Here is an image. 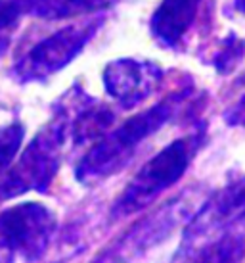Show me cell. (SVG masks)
I'll return each instance as SVG.
<instances>
[{"label":"cell","instance_id":"obj_1","mask_svg":"<svg viewBox=\"0 0 245 263\" xmlns=\"http://www.w3.org/2000/svg\"><path fill=\"white\" fill-rule=\"evenodd\" d=\"M176 102L178 96H169L163 102L155 104L148 111L132 116L109 135L98 139L90 152L80 160L77 179L80 183H96L119 171L134 156L138 146L171 119Z\"/></svg>","mask_w":245,"mask_h":263},{"label":"cell","instance_id":"obj_2","mask_svg":"<svg viewBox=\"0 0 245 263\" xmlns=\"http://www.w3.org/2000/svg\"><path fill=\"white\" fill-rule=\"evenodd\" d=\"M197 148L199 137L188 135L171 142L152 160L146 161L144 167L130 179V183L119 194L113 205V215L117 213V217H125L140 212L152 204L161 192L178 183L194 160Z\"/></svg>","mask_w":245,"mask_h":263},{"label":"cell","instance_id":"obj_3","mask_svg":"<svg viewBox=\"0 0 245 263\" xmlns=\"http://www.w3.org/2000/svg\"><path fill=\"white\" fill-rule=\"evenodd\" d=\"M64 142L62 125H48L31 140L14 167L0 183V202L40 189L52 181L59 165V146Z\"/></svg>","mask_w":245,"mask_h":263},{"label":"cell","instance_id":"obj_4","mask_svg":"<svg viewBox=\"0 0 245 263\" xmlns=\"http://www.w3.org/2000/svg\"><path fill=\"white\" fill-rule=\"evenodd\" d=\"M96 27L98 22L75 23L46 37L36 46H33L25 54V58L17 64L15 67L17 75L25 81L50 77L52 73L67 66L85 48V44L96 33Z\"/></svg>","mask_w":245,"mask_h":263},{"label":"cell","instance_id":"obj_5","mask_svg":"<svg viewBox=\"0 0 245 263\" xmlns=\"http://www.w3.org/2000/svg\"><path fill=\"white\" fill-rule=\"evenodd\" d=\"M54 227V213L43 204L12 205L0 213V244L23 257H36L46 248Z\"/></svg>","mask_w":245,"mask_h":263},{"label":"cell","instance_id":"obj_6","mask_svg":"<svg viewBox=\"0 0 245 263\" xmlns=\"http://www.w3.org/2000/svg\"><path fill=\"white\" fill-rule=\"evenodd\" d=\"M159 73L150 64L134 60L111 62L104 71V85L115 100L122 104H136L150 95Z\"/></svg>","mask_w":245,"mask_h":263},{"label":"cell","instance_id":"obj_7","mask_svg":"<svg viewBox=\"0 0 245 263\" xmlns=\"http://www.w3.org/2000/svg\"><path fill=\"white\" fill-rule=\"evenodd\" d=\"M203 0H161L152 17V33L159 43L176 46L194 23Z\"/></svg>","mask_w":245,"mask_h":263},{"label":"cell","instance_id":"obj_8","mask_svg":"<svg viewBox=\"0 0 245 263\" xmlns=\"http://www.w3.org/2000/svg\"><path fill=\"white\" fill-rule=\"evenodd\" d=\"M209 223H232L245 217V179L220 192L209 210Z\"/></svg>","mask_w":245,"mask_h":263},{"label":"cell","instance_id":"obj_9","mask_svg":"<svg viewBox=\"0 0 245 263\" xmlns=\"http://www.w3.org/2000/svg\"><path fill=\"white\" fill-rule=\"evenodd\" d=\"M109 0H36L35 12L40 17H73V15L92 14L108 4Z\"/></svg>","mask_w":245,"mask_h":263},{"label":"cell","instance_id":"obj_10","mask_svg":"<svg viewBox=\"0 0 245 263\" xmlns=\"http://www.w3.org/2000/svg\"><path fill=\"white\" fill-rule=\"evenodd\" d=\"M115 119V114L104 106L90 108L73 125V139L75 142H87V140H98L101 139L106 131L111 127V121Z\"/></svg>","mask_w":245,"mask_h":263},{"label":"cell","instance_id":"obj_11","mask_svg":"<svg viewBox=\"0 0 245 263\" xmlns=\"http://www.w3.org/2000/svg\"><path fill=\"white\" fill-rule=\"evenodd\" d=\"M25 135V127L22 123H10L0 127V175H4L15 156L19 152Z\"/></svg>","mask_w":245,"mask_h":263},{"label":"cell","instance_id":"obj_12","mask_svg":"<svg viewBox=\"0 0 245 263\" xmlns=\"http://www.w3.org/2000/svg\"><path fill=\"white\" fill-rule=\"evenodd\" d=\"M36 0H0V29L15 23L23 14L33 10Z\"/></svg>","mask_w":245,"mask_h":263},{"label":"cell","instance_id":"obj_13","mask_svg":"<svg viewBox=\"0 0 245 263\" xmlns=\"http://www.w3.org/2000/svg\"><path fill=\"white\" fill-rule=\"evenodd\" d=\"M226 119L230 125H245V96L226 114Z\"/></svg>","mask_w":245,"mask_h":263}]
</instances>
